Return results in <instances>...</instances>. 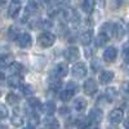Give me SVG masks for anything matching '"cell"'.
Wrapping results in <instances>:
<instances>
[{"label":"cell","instance_id":"ffe728a7","mask_svg":"<svg viewBox=\"0 0 129 129\" xmlns=\"http://www.w3.org/2000/svg\"><path fill=\"white\" fill-rule=\"evenodd\" d=\"M94 4H95V0H83V4H81L83 10L85 13H92Z\"/></svg>","mask_w":129,"mask_h":129},{"label":"cell","instance_id":"ac0fdd59","mask_svg":"<svg viewBox=\"0 0 129 129\" xmlns=\"http://www.w3.org/2000/svg\"><path fill=\"white\" fill-rule=\"evenodd\" d=\"M14 62V58L12 54H4L0 57V66L2 67H9Z\"/></svg>","mask_w":129,"mask_h":129},{"label":"cell","instance_id":"ba28073f","mask_svg":"<svg viewBox=\"0 0 129 129\" xmlns=\"http://www.w3.org/2000/svg\"><path fill=\"white\" fill-rule=\"evenodd\" d=\"M53 74L56 75V76L58 78H64L66 75L69 74V67H67V64L66 63H57L56 64V67L54 70H53Z\"/></svg>","mask_w":129,"mask_h":129},{"label":"cell","instance_id":"f35d334b","mask_svg":"<svg viewBox=\"0 0 129 129\" xmlns=\"http://www.w3.org/2000/svg\"><path fill=\"white\" fill-rule=\"evenodd\" d=\"M59 112H61V115H64V114H67V112H69V110H67V109H61Z\"/></svg>","mask_w":129,"mask_h":129},{"label":"cell","instance_id":"6da1fadb","mask_svg":"<svg viewBox=\"0 0 129 129\" xmlns=\"http://www.w3.org/2000/svg\"><path fill=\"white\" fill-rule=\"evenodd\" d=\"M38 43L43 48H49L56 43V35L52 34V32H48V31L41 32V34L39 35V38H38Z\"/></svg>","mask_w":129,"mask_h":129},{"label":"cell","instance_id":"d6986e66","mask_svg":"<svg viewBox=\"0 0 129 129\" xmlns=\"http://www.w3.org/2000/svg\"><path fill=\"white\" fill-rule=\"evenodd\" d=\"M92 40H93L92 31H85V32H83L81 36H80V41H81L83 45H89L92 43Z\"/></svg>","mask_w":129,"mask_h":129},{"label":"cell","instance_id":"4dcf8cb0","mask_svg":"<svg viewBox=\"0 0 129 129\" xmlns=\"http://www.w3.org/2000/svg\"><path fill=\"white\" fill-rule=\"evenodd\" d=\"M8 115H9L8 109H7L4 105H0V119H5Z\"/></svg>","mask_w":129,"mask_h":129},{"label":"cell","instance_id":"2e32d148","mask_svg":"<svg viewBox=\"0 0 129 129\" xmlns=\"http://www.w3.org/2000/svg\"><path fill=\"white\" fill-rule=\"evenodd\" d=\"M44 126L47 129H58L59 128V123H58V120L56 119V117L49 116V117H47V119L44 120Z\"/></svg>","mask_w":129,"mask_h":129},{"label":"cell","instance_id":"83f0119b","mask_svg":"<svg viewBox=\"0 0 129 129\" xmlns=\"http://www.w3.org/2000/svg\"><path fill=\"white\" fill-rule=\"evenodd\" d=\"M22 93L26 97H32V94H34V88H32L31 85H23L22 87Z\"/></svg>","mask_w":129,"mask_h":129},{"label":"cell","instance_id":"9c48e42d","mask_svg":"<svg viewBox=\"0 0 129 129\" xmlns=\"http://www.w3.org/2000/svg\"><path fill=\"white\" fill-rule=\"evenodd\" d=\"M88 119H89L90 121H93L94 124H98V123H101L102 119H103V112H102L100 109H93V110H90V112H89V117H88Z\"/></svg>","mask_w":129,"mask_h":129},{"label":"cell","instance_id":"74e56055","mask_svg":"<svg viewBox=\"0 0 129 129\" xmlns=\"http://www.w3.org/2000/svg\"><path fill=\"white\" fill-rule=\"evenodd\" d=\"M124 129H129V117L124 120Z\"/></svg>","mask_w":129,"mask_h":129},{"label":"cell","instance_id":"9a60e30c","mask_svg":"<svg viewBox=\"0 0 129 129\" xmlns=\"http://www.w3.org/2000/svg\"><path fill=\"white\" fill-rule=\"evenodd\" d=\"M114 80V72L112 71H102L100 75V81L102 84H110Z\"/></svg>","mask_w":129,"mask_h":129},{"label":"cell","instance_id":"f1b7e54d","mask_svg":"<svg viewBox=\"0 0 129 129\" xmlns=\"http://www.w3.org/2000/svg\"><path fill=\"white\" fill-rule=\"evenodd\" d=\"M121 93H123L124 98L129 100V81H126L121 85Z\"/></svg>","mask_w":129,"mask_h":129},{"label":"cell","instance_id":"5b68a950","mask_svg":"<svg viewBox=\"0 0 129 129\" xmlns=\"http://www.w3.org/2000/svg\"><path fill=\"white\" fill-rule=\"evenodd\" d=\"M116 57H117V49L115 47H109L103 52V59L109 63L114 62L116 59Z\"/></svg>","mask_w":129,"mask_h":129},{"label":"cell","instance_id":"8d00e7d4","mask_svg":"<svg viewBox=\"0 0 129 129\" xmlns=\"http://www.w3.org/2000/svg\"><path fill=\"white\" fill-rule=\"evenodd\" d=\"M57 3L58 4H62V5H66L70 3V0H57Z\"/></svg>","mask_w":129,"mask_h":129},{"label":"cell","instance_id":"ab89813d","mask_svg":"<svg viewBox=\"0 0 129 129\" xmlns=\"http://www.w3.org/2000/svg\"><path fill=\"white\" fill-rule=\"evenodd\" d=\"M23 129H35V126H32V125H27V126H25Z\"/></svg>","mask_w":129,"mask_h":129},{"label":"cell","instance_id":"e575fe53","mask_svg":"<svg viewBox=\"0 0 129 129\" xmlns=\"http://www.w3.org/2000/svg\"><path fill=\"white\" fill-rule=\"evenodd\" d=\"M123 58H124L125 62L129 63V47H125L123 49Z\"/></svg>","mask_w":129,"mask_h":129},{"label":"cell","instance_id":"603a6c76","mask_svg":"<svg viewBox=\"0 0 129 129\" xmlns=\"http://www.w3.org/2000/svg\"><path fill=\"white\" fill-rule=\"evenodd\" d=\"M10 121H12V124H13L14 126H22V124H23V117L21 116V115H18V114H14V115L12 116V119H10Z\"/></svg>","mask_w":129,"mask_h":129},{"label":"cell","instance_id":"44dd1931","mask_svg":"<svg viewBox=\"0 0 129 129\" xmlns=\"http://www.w3.org/2000/svg\"><path fill=\"white\" fill-rule=\"evenodd\" d=\"M22 70H23V66L21 63H18V62H13L9 66V71H10V74H12V75H19Z\"/></svg>","mask_w":129,"mask_h":129},{"label":"cell","instance_id":"30bf717a","mask_svg":"<svg viewBox=\"0 0 129 129\" xmlns=\"http://www.w3.org/2000/svg\"><path fill=\"white\" fill-rule=\"evenodd\" d=\"M19 10H21V3L12 0V2H10V4H9V8H8V16L12 17V18H14V17L18 16Z\"/></svg>","mask_w":129,"mask_h":129},{"label":"cell","instance_id":"7402d4cb","mask_svg":"<svg viewBox=\"0 0 129 129\" xmlns=\"http://www.w3.org/2000/svg\"><path fill=\"white\" fill-rule=\"evenodd\" d=\"M109 39H110L109 36H106L105 34H102V32H101V34H98V35H97V38H95V45L97 47H103L106 43L109 41Z\"/></svg>","mask_w":129,"mask_h":129},{"label":"cell","instance_id":"8fae6325","mask_svg":"<svg viewBox=\"0 0 129 129\" xmlns=\"http://www.w3.org/2000/svg\"><path fill=\"white\" fill-rule=\"evenodd\" d=\"M23 83V78L21 75H10L8 78V85L12 88H18Z\"/></svg>","mask_w":129,"mask_h":129},{"label":"cell","instance_id":"836d02e7","mask_svg":"<svg viewBox=\"0 0 129 129\" xmlns=\"http://www.w3.org/2000/svg\"><path fill=\"white\" fill-rule=\"evenodd\" d=\"M18 35H19V34L17 32L16 27H10V28H9V38H10V39H17Z\"/></svg>","mask_w":129,"mask_h":129},{"label":"cell","instance_id":"4316f807","mask_svg":"<svg viewBox=\"0 0 129 129\" xmlns=\"http://www.w3.org/2000/svg\"><path fill=\"white\" fill-rule=\"evenodd\" d=\"M72 95H74V93H72V92L64 89V90L61 93V100H62L63 102H67V101H70V100L72 98Z\"/></svg>","mask_w":129,"mask_h":129},{"label":"cell","instance_id":"f546056e","mask_svg":"<svg viewBox=\"0 0 129 129\" xmlns=\"http://www.w3.org/2000/svg\"><path fill=\"white\" fill-rule=\"evenodd\" d=\"M28 105H30V107H32V109H35V107H38V106H41L40 101L36 98V97H31L30 101H28Z\"/></svg>","mask_w":129,"mask_h":129},{"label":"cell","instance_id":"5bb4252c","mask_svg":"<svg viewBox=\"0 0 129 129\" xmlns=\"http://www.w3.org/2000/svg\"><path fill=\"white\" fill-rule=\"evenodd\" d=\"M101 32L102 34H105L106 36H114L115 35V25L114 23H110V22H107L105 23L102 27H101Z\"/></svg>","mask_w":129,"mask_h":129},{"label":"cell","instance_id":"60d3db41","mask_svg":"<svg viewBox=\"0 0 129 129\" xmlns=\"http://www.w3.org/2000/svg\"><path fill=\"white\" fill-rule=\"evenodd\" d=\"M0 129H8V126L4 125V124H0Z\"/></svg>","mask_w":129,"mask_h":129},{"label":"cell","instance_id":"e0dca14e","mask_svg":"<svg viewBox=\"0 0 129 129\" xmlns=\"http://www.w3.org/2000/svg\"><path fill=\"white\" fill-rule=\"evenodd\" d=\"M87 101H85L84 98H78V100H75L74 102V109L76 110L78 112H83L85 109H87Z\"/></svg>","mask_w":129,"mask_h":129},{"label":"cell","instance_id":"3957f363","mask_svg":"<svg viewBox=\"0 0 129 129\" xmlns=\"http://www.w3.org/2000/svg\"><path fill=\"white\" fill-rule=\"evenodd\" d=\"M16 40H17L18 45H19L21 48H28V47H31V44H32L31 35L27 34V32H22V34H19Z\"/></svg>","mask_w":129,"mask_h":129},{"label":"cell","instance_id":"d590c367","mask_svg":"<svg viewBox=\"0 0 129 129\" xmlns=\"http://www.w3.org/2000/svg\"><path fill=\"white\" fill-rule=\"evenodd\" d=\"M92 69H93V70H98V69H100V61H98V59H94V61L92 62Z\"/></svg>","mask_w":129,"mask_h":129},{"label":"cell","instance_id":"d6a6232c","mask_svg":"<svg viewBox=\"0 0 129 129\" xmlns=\"http://www.w3.org/2000/svg\"><path fill=\"white\" fill-rule=\"evenodd\" d=\"M28 121H30V125L35 126V125L39 123V119H38V116H36L35 114H31V115L28 116Z\"/></svg>","mask_w":129,"mask_h":129},{"label":"cell","instance_id":"ee69618b","mask_svg":"<svg viewBox=\"0 0 129 129\" xmlns=\"http://www.w3.org/2000/svg\"><path fill=\"white\" fill-rule=\"evenodd\" d=\"M14 2H19V3H21V0H14Z\"/></svg>","mask_w":129,"mask_h":129},{"label":"cell","instance_id":"7bdbcfd3","mask_svg":"<svg viewBox=\"0 0 129 129\" xmlns=\"http://www.w3.org/2000/svg\"><path fill=\"white\" fill-rule=\"evenodd\" d=\"M3 5H4V2H3V0H0V9L3 8Z\"/></svg>","mask_w":129,"mask_h":129},{"label":"cell","instance_id":"cb8c5ba5","mask_svg":"<svg viewBox=\"0 0 129 129\" xmlns=\"http://www.w3.org/2000/svg\"><path fill=\"white\" fill-rule=\"evenodd\" d=\"M18 101H19L18 95H16L14 93H8V94H7V102H8L10 106L17 105V103H18Z\"/></svg>","mask_w":129,"mask_h":129},{"label":"cell","instance_id":"52a82bcc","mask_svg":"<svg viewBox=\"0 0 129 129\" xmlns=\"http://www.w3.org/2000/svg\"><path fill=\"white\" fill-rule=\"evenodd\" d=\"M72 74H74V76H76V78L85 76V75H87V66L81 62L74 64L72 66Z\"/></svg>","mask_w":129,"mask_h":129},{"label":"cell","instance_id":"d4e9b609","mask_svg":"<svg viewBox=\"0 0 129 129\" xmlns=\"http://www.w3.org/2000/svg\"><path fill=\"white\" fill-rule=\"evenodd\" d=\"M105 97L107 98V101H114L116 98V90L114 88H107L106 89V93H105Z\"/></svg>","mask_w":129,"mask_h":129},{"label":"cell","instance_id":"1f68e13d","mask_svg":"<svg viewBox=\"0 0 129 129\" xmlns=\"http://www.w3.org/2000/svg\"><path fill=\"white\" fill-rule=\"evenodd\" d=\"M76 89H78L76 83H74V81H69V83H67V85H66V90H70V92L75 93V92H76Z\"/></svg>","mask_w":129,"mask_h":129},{"label":"cell","instance_id":"b9f144b4","mask_svg":"<svg viewBox=\"0 0 129 129\" xmlns=\"http://www.w3.org/2000/svg\"><path fill=\"white\" fill-rule=\"evenodd\" d=\"M4 78H5V76H4V74H3V72H0V80H3Z\"/></svg>","mask_w":129,"mask_h":129},{"label":"cell","instance_id":"7a4b0ae2","mask_svg":"<svg viewBox=\"0 0 129 129\" xmlns=\"http://www.w3.org/2000/svg\"><path fill=\"white\" fill-rule=\"evenodd\" d=\"M63 56L69 62H75V61L79 59L80 52H79V49L76 47H70V48H67L66 50L63 52Z\"/></svg>","mask_w":129,"mask_h":129},{"label":"cell","instance_id":"7c38bea8","mask_svg":"<svg viewBox=\"0 0 129 129\" xmlns=\"http://www.w3.org/2000/svg\"><path fill=\"white\" fill-rule=\"evenodd\" d=\"M48 84L52 89H59L62 87V80H61V78L56 76V75H50L48 78Z\"/></svg>","mask_w":129,"mask_h":129},{"label":"cell","instance_id":"8992f818","mask_svg":"<svg viewBox=\"0 0 129 129\" xmlns=\"http://www.w3.org/2000/svg\"><path fill=\"white\" fill-rule=\"evenodd\" d=\"M97 88H98V85H97L94 79H88L84 83V92L88 95H93L97 92Z\"/></svg>","mask_w":129,"mask_h":129},{"label":"cell","instance_id":"277c9868","mask_svg":"<svg viewBox=\"0 0 129 129\" xmlns=\"http://www.w3.org/2000/svg\"><path fill=\"white\" fill-rule=\"evenodd\" d=\"M124 119V112L123 110L120 109H114L110 114H109V120L112 123V124H119L121 123Z\"/></svg>","mask_w":129,"mask_h":129},{"label":"cell","instance_id":"4fadbf2b","mask_svg":"<svg viewBox=\"0 0 129 129\" xmlns=\"http://www.w3.org/2000/svg\"><path fill=\"white\" fill-rule=\"evenodd\" d=\"M41 109H43V112L52 116L53 114L56 112V105L54 102H52V101H47L44 105H41Z\"/></svg>","mask_w":129,"mask_h":129},{"label":"cell","instance_id":"484cf974","mask_svg":"<svg viewBox=\"0 0 129 129\" xmlns=\"http://www.w3.org/2000/svg\"><path fill=\"white\" fill-rule=\"evenodd\" d=\"M36 9H38V4H36V2L31 0V2H28V4H27V7H26V14H30V13L36 12Z\"/></svg>","mask_w":129,"mask_h":129}]
</instances>
